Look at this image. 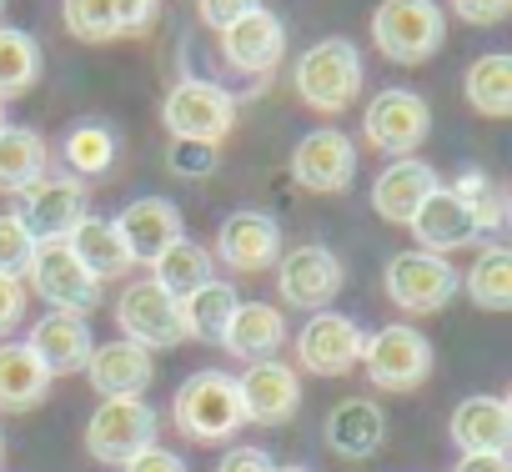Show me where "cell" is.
Listing matches in <instances>:
<instances>
[{
    "mask_svg": "<svg viewBox=\"0 0 512 472\" xmlns=\"http://www.w3.org/2000/svg\"><path fill=\"white\" fill-rule=\"evenodd\" d=\"M382 287H387V297H392L402 312L427 317V312H442V307L462 292V272H457L447 257H437V252L407 247V252H397V257L387 262Z\"/></svg>",
    "mask_w": 512,
    "mask_h": 472,
    "instance_id": "obj_6",
    "label": "cell"
},
{
    "mask_svg": "<svg viewBox=\"0 0 512 472\" xmlns=\"http://www.w3.org/2000/svg\"><path fill=\"white\" fill-rule=\"evenodd\" d=\"M447 191L462 201V211L472 216L477 236H482V231H502V226H507V216H512V201H507L502 181H492L487 171H472V166H467Z\"/></svg>",
    "mask_w": 512,
    "mask_h": 472,
    "instance_id": "obj_33",
    "label": "cell"
},
{
    "mask_svg": "<svg viewBox=\"0 0 512 472\" xmlns=\"http://www.w3.org/2000/svg\"><path fill=\"white\" fill-rule=\"evenodd\" d=\"M432 362H437L432 342L417 327L392 322V327H382V332H372L362 342V362L357 367H367L377 392H417L432 377Z\"/></svg>",
    "mask_w": 512,
    "mask_h": 472,
    "instance_id": "obj_7",
    "label": "cell"
},
{
    "mask_svg": "<svg viewBox=\"0 0 512 472\" xmlns=\"http://www.w3.org/2000/svg\"><path fill=\"white\" fill-rule=\"evenodd\" d=\"M0 457H6V437H0Z\"/></svg>",
    "mask_w": 512,
    "mask_h": 472,
    "instance_id": "obj_48",
    "label": "cell"
},
{
    "mask_svg": "<svg viewBox=\"0 0 512 472\" xmlns=\"http://www.w3.org/2000/svg\"><path fill=\"white\" fill-rule=\"evenodd\" d=\"M216 472H272V457H267L262 447H231V452L216 462Z\"/></svg>",
    "mask_w": 512,
    "mask_h": 472,
    "instance_id": "obj_43",
    "label": "cell"
},
{
    "mask_svg": "<svg viewBox=\"0 0 512 472\" xmlns=\"http://www.w3.org/2000/svg\"><path fill=\"white\" fill-rule=\"evenodd\" d=\"M121 472H191L176 452H166V447H146V452H136Z\"/></svg>",
    "mask_w": 512,
    "mask_h": 472,
    "instance_id": "obj_42",
    "label": "cell"
},
{
    "mask_svg": "<svg viewBox=\"0 0 512 472\" xmlns=\"http://www.w3.org/2000/svg\"><path fill=\"white\" fill-rule=\"evenodd\" d=\"M462 91H467V106L477 116H487V121L512 116V56H502V51L477 56L462 76Z\"/></svg>",
    "mask_w": 512,
    "mask_h": 472,
    "instance_id": "obj_31",
    "label": "cell"
},
{
    "mask_svg": "<svg viewBox=\"0 0 512 472\" xmlns=\"http://www.w3.org/2000/svg\"><path fill=\"white\" fill-rule=\"evenodd\" d=\"M31 357L46 367V377H71V372H86L91 352H96V337H91V322L76 317V312H46L36 327H31Z\"/></svg>",
    "mask_w": 512,
    "mask_h": 472,
    "instance_id": "obj_19",
    "label": "cell"
},
{
    "mask_svg": "<svg viewBox=\"0 0 512 472\" xmlns=\"http://www.w3.org/2000/svg\"><path fill=\"white\" fill-rule=\"evenodd\" d=\"M342 257L322 242H302L292 252L277 257V297L287 307H302V312H327V302L342 297Z\"/></svg>",
    "mask_w": 512,
    "mask_h": 472,
    "instance_id": "obj_9",
    "label": "cell"
},
{
    "mask_svg": "<svg viewBox=\"0 0 512 472\" xmlns=\"http://www.w3.org/2000/svg\"><path fill=\"white\" fill-rule=\"evenodd\" d=\"M251 11H262V0H196L201 26H211L216 36H221L226 26H236L241 16H251Z\"/></svg>",
    "mask_w": 512,
    "mask_h": 472,
    "instance_id": "obj_39",
    "label": "cell"
},
{
    "mask_svg": "<svg viewBox=\"0 0 512 472\" xmlns=\"http://www.w3.org/2000/svg\"><path fill=\"white\" fill-rule=\"evenodd\" d=\"M241 307V297L231 292V282H206L201 292H191L181 302V327L186 337H201V342H221L231 312Z\"/></svg>",
    "mask_w": 512,
    "mask_h": 472,
    "instance_id": "obj_35",
    "label": "cell"
},
{
    "mask_svg": "<svg viewBox=\"0 0 512 472\" xmlns=\"http://www.w3.org/2000/svg\"><path fill=\"white\" fill-rule=\"evenodd\" d=\"M236 402H241V422L251 427H287L302 407V377L287 362H251L236 377Z\"/></svg>",
    "mask_w": 512,
    "mask_h": 472,
    "instance_id": "obj_11",
    "label": "cell"
},
{
    "mask_svg": "<svg viewBox=\"0 0 512 472\" xmlns=\"http://www.w3.org/2000/svg\"><path fill=\"white\" fill-rule=\"evenodd\" d=\"M111 221H116V231H121L131 262H146V267L176 242V236H186V231H181V206H176L171 196H136V201L121 206V216H111Z\"/></svg>",
    "mask_w": 512,
    "mask_h": 472,
    "instance_id": "obj_20",
    "label": "cell"
},
{
    "mask_svg": "<svg viewBox=\"0 0 512 472\" xmlns=\"http://www.w3.org/2000/svg\"><path fill=\"white\" fill-rule=\"evenodd\" d=\"M427 126H432V111H427V101L417 96V91H382L372 106H367V116H362V136L377 146V151H387V156H412L417 146H422V136H427Z\"/></svg>",
    "mask_w": 512,
    "mask_h": 472,
    "instance_id": "obj_16",
    "label": "cell"
},
{
    "mask_svg": "<svg viewBox=\"0 0 512 472\" xmlns=\"http://www.w3.org/2000/svg\"><path fill=\"white\" fill-rule=\"evenodd\" d=\"M282 342H287V317H282L277 307H267V302H241V307L231 312V322H226V332H221L216 347H226L231 357H241V362L251 367V362H272V357L282 352Z\"/></svg>",
    "mask_w": 512,
    "mask_h": 472,
    "instance_id": "obj_24",
    "label": "cell"
},
{
    "mask_svg": "<svg viewBox=\"0 0 512 472\" xmlns=\"http://www.w3.org/2000/svg\"><path fill=\"white\" fill-rule=\"evenodd\" d=\"M161 121L171 131V141H211L221 146V136L236 126V96L206 76H186L166 91L161 101Z\"/></svg>",
    "mask_w": 512,
    "mask_h": 472,
    "instance_id": "obj_5",
    "label": "cell"
},
{
    "mask_svg": "<svg viewBox=\"0 0 512 472\" xmlns=\"http://www.w3.org/2000/svg\"><path fill=\"white\" fill-rule=\"evenodd\" d=\"M292 86H297V96H302L312 111L337 116V111H347V106L357 101V91H362V51H357L347 36H327V41H317V46L302 51V61H297V71H292Z\"/></svg>",
    "mask_w": 512,
    "mask_h": 472,
    "instance_id": "obj_2",
    "label": "cell"
},
{
    "mask_svg": "<svg viewBox=\"0 0 512 472\" xmlns=\"http://www.w3.org/2000/svg\"><path fill=\"white\" fill-rule=\"evenodd\" d=\"M51 166L46 136L31 126H0V196H21Z\"/></svg>",
    "mask_w": 512,
    "mask_h": 472,
    "instance_id": "obj_29",
    "label": "cell"
},
{
    "mask_svg": "<svg viewBox=\"0 0 512 472\" xmlns=\"http://www.w3.org/2000/svg\"><path fill=\"white\" fill-rule=\"evenodd\" d=\"M41 81V41L31 31L0 26V101L21 96Z\"/></svg>",
    "mask_w": 512,
    "mask_h": 472,
    "instance_id": "obj_36",
    "label": "cell"
},
{
    "mask_svg": "<svg viewBox=\"0 0 512 472\" xmlns=\"http://www.w3.org/2000/svg\"><path fill=\"white\" fill-rule=\"evenodd\" d=\"M457 472H512V467H507V452H467L457 457Z\"/></svg>",
    "mask_w": 512,
    "mask_h": 472,
    "instance_id": "obj_44",
    "label": "cell"
},
{
    "mask_svg": "<svg viewBox=\"0 0 512 472\" xmlns=\"http://www.w3.org/2000/svg\"><path fill=\"white\" fill-rule=\"evenodd\" d=\"M216 262H226L231 272H267L282 257V226L267 211H231L216 226Z\"/></svg>",
    "mask_w": 512,
    "mask_h": 472,
    "instance_id": "obj_15",
    "label": "cell"
},
{
    "mask_svg": "<svg viewBox=\"0 0 512 472\" xmlns=\"http://www.w3.org/2000/svg\"><path fill=\"white\" fill-rule=\"evenodd\" d=\"M31 262H36L31 231L16 221V211H0V277H21L26 282Z\"/></svg>",
    "mask_w": 512,
    "mask_h": 472,
    "instance_id": "obj_37",
    "label": "cell"
},
{
    "mask_svg": "<svg viewBox=\"0 0 512 472\" xmlns=\"http://www.w3.org/2000/svg\"><path fill=\"white\" fill-rule=\"evenodd\" d=\"M116 327H121L126 342H136L141 352H166V347H181V342H186L181 302H171L151 277L131 282V287L116 297Z\"/></svg>",
    "mask_w": 512,
    "mask_h": 472,
    "instance_id": "obj_10",
    "label": "cell"
},
{
    "mask_svg": "<svg viewBox=\"0 0 512 472\" xmlns=\"http://www.w3.org/2000/svg\"><path fill=\"white\" fill-rule=\"evenodd\" d=\"M26 322V282L21 277H0V342Z\"/></svg>",
    "mask_w": 512,
    "mask_h": 472,
    "instance_id": "obj_40",
    "label": "cell"
},
{
    "mask_svg": "<svg viewBox=\"0 0 512 472\" xmlns=\"http://www.w3.org/2000/svg\"><path fill=\"white\" fill-rule=\"evenodd\" d=\"M66 247L76 252V262H81V267H86V272H91L96 282L126 277V272L136 267L111 216H91V211H86V216H81V221L71 226V236H66Z\"/></svg>",
    "mask_w": 512,
    "mask_h": 472,
    "instance_id": "obj_27",
    "label": "cell"
},
{
    "mask_svg": "<svg viewBox=\"0 0 512 472\" xmlns=\"http://www.w3.org/2000/svg\"><path fill=\"white\" fill-rule=\"evenodd\" d=\"M322 437H327V447H332L337 457L362 462V457H372V452L387 442V417H382V407H377L372 397H347V402H337V407L327 412Z\"/></svg>",
    "mask_w": 512,
    "mask_h": 472,
    "instance_id": "obj_23",
    "label": "cell"
},
{
    "mask_svg": "<svg viewBox=\"0 0 512 472\" xmlns=\"http://www.w3.org/2000/svg\"><path fill=\"white\" fill-rule=\"evenodd\" d=\"M0 126H11V121H6V101H0Z\"/></svg>",
    "mask_w": 512,
    "mask_h": 472,
    "instance_id": "obj_46",
    "label": "cell"
},
{
    "mask_svg": "<svg viewBox=\"0 0 512 472\" xmlns=\"http://www.w3.org/2000/svg\"><path fill=\"white\" fill-rule=\"evenodd\" d=\"M272 472H312V467H272Z\"/></svg>",
    "mask_w": 512,
    "mask_h": 472,
    "instance_id": "obj_45",
    "label": "cell"
},
{
    "mask_svg": "<svg viewBox=\"0 0 512 472\" xmlns=\"http://www.w3.org/2000/svg\"><path fill=\"white\" fill-rule=\"evenodd\" d=\"M26 277H31V292H36L51 312H76V317H86V312H96V307L106 302V282H96V277L76 262V252H71L66 242H41Z\"/></svg>",
    "mask_w": 512,
    "mask_h": 472,
    "instance_id": "obj_8",
    "label": "cell"
},
{
    "mask_svg": "<svg viewBox=\"0 0 512 472\" xmlns=\"http://www.w3.org/2000/svg\"><path fill=\"white\" fill-rule=\"evenodd\" d=\"M282 56H287V26H282V16H272L267 6L251 11V16H241L236 26L221 31V61H226L231 71L267 76V71L282 66Z\"/></svg>",
    "mask_w": 512,
    "mask_h": 472,
    "instance_id": "obj_18",
    "label": "cell"
},
{
    "mask_svg": "<svg viewBox=\"0 0 512 472\" xmlns=\"http://www.w3.org/2000/svg\"><path fill=\"white\" fill-rule=\"evenodd\" d=\"M86 377L101 397H141L156 382V362L136 342H101L86 362Z\"/></svg>",
    "mask_w": 512,
    "mask_h": 472,
    "instance_id": "obj_25",
    "label": "cell"
},
{
    "mask_svg": "<svg viewBox=\"0 0 512 472\" xmlns=\"http://www.w3.org/2000/svg\"><path fill=\"white\" fill-rule=\"evenodd\" d=\"M372 41L397 66H422L447 41V16L437 0H382L372 11Z\"/></svg>",
    "mask_w": 512,
    "mask_h": 472,
    "instance_id": "obj_3",
    "label": "cell"
},
{
    "mask_svg": "<svg viewBox=\"0 0 512 472\" xmlns=\"http://www.w3.org/2000/svg\"><path fill=\"white\" fill-rule=\"evenodd\" d=\"M292 176H297L302 191H317V196L347 191L352 176H357V146H352V136H342L332 126L302 136L297 151H292Z\"/></svg>",
    "mask_w": 512,
    "mask_h": 472,
    "instance_id": "obj_17",
    "label": "cell"
},
{
    "mask_svg": "<svg viewBox=\"0 0 512 472\" xmlns=\"http://www.w3.org/2000/svg\"><path fill=\"white\" fill-rule=\"evenodd\" d=\"M216 166H221V146H211V141H171L166 146V171L181 181H206V176H216Z\"/></svg>",
    "mask_w": 512,
    "mask_h": 472,
    "instance_id": "obj_38",
    "label": "cell"
},
{
    "mask_svg": "<svg viewBox=\"0 0 512 472\" xmlns=\"http://www.w3.org/2000/svg\"><path fill=\"white\" fill-rule=\"evenodd\" d=\"M21 211H16V221L31 231V242L41 247V242H66L71 236V226L86 216V181H76V176H41L36 186H26L21 196Z\"/></svg>",
    "mask_w": 512,
    "mask_h": 472,
    "instance_id": "obj_12",
    "label": "cell"
},
{
    "mask_svg": "<svg viewBox=\"0 0 512 472\" xmlns=\"http://www.w3.org/2000/svg\"><path fill=\"white\" fill-rule=\"evenodd\" d=\"M156 407L146 397H101L86 417V452L101 467H126L136 452L156 447Z\"/></svg>",
    "mask_w": 512,
    "mask_h": 472,
    "instance_id": "obj_4",
    "label": "cell"
},
{
    "mask_svg": "<svg viewBox=\"0 0 512 472\" xmlns=\"http://www.w3.org/2000/svg\"><path fill=\"white\" fill-rule=\"evenodd\" d=\"M437 191V171L417 156H397L377 181H372V211L392 226H407L417 216V206Z\"/></svg>",
    "mask_w": 512,
    "mask_h": 472,
    "instance_id": "obj_22",
    "label": "cell"
},
{
    "mask_svg": "<svg viewBox=\"0 0 512 472\" xmlns=\"http://www.w3.org/2000/svg\"><path fill=\"white\" fill-rule=\"evenodd\" d=\"M151 282L171 297V302H186L191 292H201L206 282H216V257L191 242V236H176V242L151 262Z\"/></svg>",
    "mask_w": 512,
    "mask_h": 472,
    "instance_id": "obj_28",
    "label": "cell"
},
{
    "mask_svg": "<svg viewBox=\"0 0 512 472\" xmlns=\"http://www.w3.org/2000/svg\"><path fill=\"white\" fill-rule=\"evenodd\" d=\"M0 21H6V0H0Z\"/></svg>",
    "mask_w": 512,
    "mask_h": 472,
    "instance_id": "obj_47",
    "label": "cell"
},
{
    "mask_svg": "<svg viewBox=\"0 0 512 472\" xmlns=\"http://www.w3.org/2000/svg\"><path fill=\"white\" fill-rule=\"evenodd\" d=\"M171 422L191 442H206V447L231 442L246 427L241 422V402H236V377L231 372H216V367L191 372L176 387V397H171Z\"/></svg>",
    "mask_w": 512,
    "mask_h": 472,
    "instance_id": "obj_1",
    "label": "cell"
},
{
    "mask_svg": "<svg viewBox=\"0 0 512 472\" xmlns=\"http://www.w3.org/2000/svg\"><path fill=\"white\" fill-rule=\"evenodd\" d=\"M452 11L467 21V26H502L512 0H452Z\"/></svg>",
    "mask_w": 512,
    "mask_h": 472,
    "instance_id": "obj_41",
    "label": "cell"
},
{
    "mask_svg": "<svg viewBox=\"0 0 512 472\" xmlns=\"http://www.w3.org/2000/svg\"><path fill=\"white\" fill-rule=\"evenodd\" d=\"M447 432L457 442V452H507L512 442V402L507 397H487V392H472L452 407L447 417Z\"/></svg>",
    "mask_w": 512,
    "mask_h": 472,
    "instance_id": "obj_21",
    "label": "cell"
},
{
    "mask_svg": "<svg viewBox=\"0 0 512 472\" xmlns=\"http://www.w3.org/2000/svg\"><path fill=\"white\" fill-rule=\"evenodd\" d=\"M66 31L86 46H106L121 36H146L156 26V0H61Z\"/></svg>",
    "mask_w": 512,
    "mask_h": 472,
    "instance_id": "obj_14",
    "label": "cell"
},
{
    "mask_svg": "<svg viewBox=\"0 0 512 472\" xmlns=\"http://www.w3.org/2000/svg\"><path fill=\"white\" fill-rule=\"evenodd\" d=\"M407 226H412V236H417V247H422V252H437V257H447V252L477 242L472 216L462 211V201H457L447 186H437V191L417 206V216H412Z\"/></svg>",
    "mask_w": 512,
    "mask_h": 472,
    "instance_id": "obj_26",
    "label": "cell"
},
{
    "mask_svg": "<svg viewBox=\"0 0 512 472\" xmlns=\"http://www.w3.org/2000/svg\"><path fill=\"white\" fill-rule=\"evenodd\" d=\"M51 397L46 367L31 357L26 342H0V412H31Z\"/></svg>",
    "mask_w": 512,
    "mask_h": 472,
    "instance_id": "obj_30",
    "label": "cell"
},
{
    "mask_svg": "<svg viewBox=\"0 0 512 472\" xmlns=\"http://www.w3.org/2000/svg\"><path fill=\"white\" fill-rule=\"evenodd\" d=\"M462 292L472 297V307L482 312H507L512 307V252L502 242H487L472 262V272L462 277Z\"/></svg>",
    "mask_w": 512,
    "mask_h": 472,
    "instance_id": "obj_32",
    "label": "cell"
},
{
    "mask_svg": "<svg viewBox=\"0 0 512 472\" xmlns=\"http://www.w3.org/2000/svg\"><path fill=\"white\" fill-rule=\"evenodd\" d=\"M61 156H66V176H76V181L106 176L111 161H116V131L101 126V121H81V126H71Z\"/></svg>",
    "mask_w": 512,
    "mask_h": 472,
    "instance_id": "obj_34",
    "label": "cell"
},
{
    "mask_svg": "<svg viewBox=\"0 0 512 472\" xmlns=\"http://www.w3.org/2000/svg\"><path fill=\"white\" fill-rule=\"evenodd\" d=\"M362 342L367 332L342 317V312H312L307 327L297 332V362L312 377H347L362 362Z\"/></svg>",
    "mask_w": 512,
    "mask_h": 472,
    "instance_id": "obj_13",
    "label": "cell"
}]
</instances>
